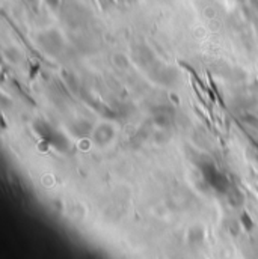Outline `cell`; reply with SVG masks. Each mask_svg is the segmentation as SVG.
<instances>
[{
    "label": "cell",
    "mask_w": 258,
    "mask_h": 259,
    "mask_svg": "<svg viewBox=\"0 0 258 259\" xmlns=\"http://www.w3.org/2000/svg\"><path fill=\"white\" fill-rule=\"evenodd\" d=\"M199 169H201L202 177H204V180L207 181V184H208L210 187H213L216 192H219V193H227V192L230 190V181L227 180V177H225L220 170H217V167H216L213 163L204 161V163L199 164Z\"/></svg>",
    "instance_id": "1"
},
{
    "label": "cell",
    "mask_w": 258,
    "mask_h": 259,
    "mask_svg": "<svg viewBox=\"0 0 258 259\" xmlns=\"http://www.w3.org/2000/svg\"><path fill=\"white\" fill-rule=\"evenodd\" d=\"M35 130H36V133H38L47 143H50V145L55 146L56 149H59V151H66V149H68V146H69L68 139L65 137L61 131L53 128L50 124L43 122V121H38V122L35 124Z\"/></svg>",
    "instance_id": "2"
},
{
    "label": "cell",
    "mask_w": 258,
    "mask_h": 259,
    "mask_svg": "<svg viewBox=\"0 0 258 259\" xmlns=\"http://www.w3.org/2000/svg\"><path fill=\"white\" fill-rule=\"evenodd\" d=\"M38 41H40V44L43 46V49H44L46 52L52 53V55L58 53V52L62 49V38H61V35H59L58 32H55V30L41 33L40 38H38Z\"/></svg>",
    "instance_id": "3"
},
{
    "label": "cell",
    "mask_w": 258,
    "mask_h": 259,
    "mask_svg": "<svg viewBox=\"0 0 258 259\" xmlns=\"http://www.w3.org/2000/svg\"><path fill=\"white\" fill-rule=\"evenodd\" d=\"M94 139L100 145H106L114 139V128L110 125H100L94 131Z\"/></svg>",
    "instance_id": "4"
},
{
    "label": "cell",
    "mask_w": 258,
    "mask_h": 259,
    "mask_svg": "<svg viewBox=\"0 0 258 259\" xmlns=\"http://www.w3.org/2000/svg\"><path fill=\"white\" fill-rule=\"evenodd\" d=\"M71 130H72V133H74L77 137H86V136L91 133L92 125H91L89 122H86V121H79V122H76L74 125H71Z\"/></svg>",
    "instance_id": "5"
},
{
    "label": "cell",
    "mask_w": 258,
    "mask_h": 259,
    "mask_svg": "<svg viewBox=\"0 0 258 259\" xmlns=\"http://www.w3.org/2000/svg\"><path fill=\"white\" fill-rule=\"evenodd\" d=\"M242 220H243V223H245V226H246V229H251V228H252V223H251V220H249V217H248L246 214H243V217H242Z\"/></svg>",
    "instance_id": "6"
},
{
    "label": "cell",
    "mask_w": 258,
    "mask_h": 259,
    "mask_svg": "<svg viewBox=\"0 0 258 259\" xmlns=\"http://www.w3.org/2000/svg\"><path fill=\"white\" fill-rule=\"evenodd\" d=\"M47 2H49V5H50L52 8H56V6L59 5V2H61V0H47Z\"/></svg>",
    "instance_id": "7"
}]
</instances>
